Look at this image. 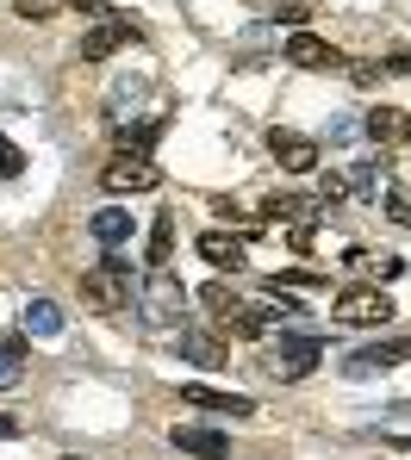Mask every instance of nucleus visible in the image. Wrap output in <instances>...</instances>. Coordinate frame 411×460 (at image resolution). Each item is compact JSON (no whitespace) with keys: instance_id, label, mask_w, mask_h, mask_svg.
<instances>
[{"instance_id":"29","label":"nucleus","mask_w":411,"mask_h":460,"mask_svg":"<svg viewBox=\"0 0 411 460\" xmlns=\"http://www.w3.org/2000/svg\"><path fill=\"white\" fill-rule=\"evenodd\" d=\"M293 287H325V274H306V268H293V274H287V293H293Z\"/></svg>"},{"instance_id":"11","label":"nucleus","mask_w":411,"mask_h":460,"mask_svg":"<svg viewBox=\"0 0 411 460\" xmlns=\"http://www.w3.org/2000/svg\"><path fill=\"white\" fill-rule=\"evenodd\" d=\"M362 131H368L374 150H399V144H411V112H399V106H374V112L362 119Z\"/></svg>"},{"instance_id":"1","label":"nucleus","mask_w":411,"mask_h":460,"mask_svg":"<svg viewBox=\"0 0 411 460\" xmlns=\"http://www.w3.org/2000/svg\"><path fill=\"white\" fill-rule=\"evenodd\" d=\"M138 317H144L150 330H181V317H187V287H181L174 268H150V274H144V287H138Z\"/></svg>"},{"instance_id":"7","label":"nucleus","mask_w":411,"mask_h":460,"mask_svg":"<svg viewBox=\"0 0 411 460\" xmlns=\"http://www.w3.org/2000/svg\"><path fill=\"white\" fill-rule=\"evenodd\" d=\"M281 63H293V69H343L349 57L325 44L318 31H287V44H281Z\"/></svg>"},{"instance_id":"5","label":"nucleus","mask_w":411,"mask_h":460,"mask_svg":"<svg viewBox=\"0 0 411 460\" xmlns=\"http://www.w3.org/2000/svg\"><path fill=\"white\" fill-rule=\"evenodd\" d=\"M125 44H138V25H131V19H119V13H106V19H94V25L82 31L76 57H82V63H106V57H119Z\"/></svg>"},{"instance_id":"8","label":"nucleus","mask_w":411,"mask_h":460,"mask_svg":"<svg viewBox=\"0 0 411 460\" xmlns=\"http://www.w3.org/2000/svg\"><path fill=\"white\" fill-rule=\"evenodd\" d=\"M268 150H274V162H281V168H293V174H312V168L325 162L318 137H306V131H287V125H274V131H268Z\"/></svg>"},{"instance_id":"10","label":"nucleus","mask_w":411,"mask_h":460,"mask_svg":"<svg viewBox=\"0 0 411 460\" xmlns=\"http://www.w3.org/2000/svg\"><path fill=\"white\" fill-rule=\"evenodd\" d=\"M181 398L193 404V411H212V417H255V398H244V392H219V385H181Z\"/></svg>"},{"instance_id":"24","label":"nucleus","mask_w":411,"mask_h":460,"mask_svg":"<svg viewBox=\"0 0 411 460\" xmlns=\"http://www.w3.org/2000/svg\"><path fill=\"white\" fill-rule=\"evenodd\" d=\"M343 193H349V181H343V174H325V181H318V206H336V199H343Z\"/></svg>"},{"instance_id":"14","label":"nucleus","mask_w":411,"mask_h":460,"mask_svg":"<svg viewBox=\"0 0 411 460\" xmlns=\"http://www.w3.org/2000/svg\"><path fill=\"white\" fill-rule=\"evenodd\" d=\"M168 442H174L181 455H200V460H231V442H225L219 429H206V423H174V429H168Z\"/></svg>"},{"instance_id":"32","label":"nucleus","mask_w":411,"mask_h":460,"mask_svg":"<svg viewBox=\"0 0 411 460\" xmlns=\"http://www.w3.org/2000/svg\"><path fill=\"white\" fill-rule=\"evenodd\" d=\"M399 448H406V455H411V442H399Z\"/></svg>"},{"instance_id":"31","label":"nucleus","mask_w":411,"mask_h":460,"mask_svg":"<svg viewBox=\"0 0 411 460\" xmlns=\"http://www.w3.org/2000/svg\"><path fill=\"white\" fill-rule=\"evenodd\" d=\"M13 429H19V423H13V417H0V436H13Z\"/></svg>"},{"instance_id":"19","label":"nucleus","mask_w":411,"mask_h":460,"mask_svg":"<svg viewBox=\"0 0 411 460\" xmlns=\"http://www.w3.org/2000/svg\"><path fill=\"white\" fill-rule=\"evenodd\" d=\"M25 336H63V311H57V299H31V305H25Z\"/></svg>"},{"instance_id":"6","label":"nucleus","mask_w":411,"mask_h":460,"mask_svg":"<svg viewBox=\"0 0 411 460\" xmlns=\"http://www.w3.org/2000/svg\"><path fill=\"white\" fill-rule=\"evenodd\" d=\"M393 299H387V287H343V293H336V317H343V323H362V330H368V323H393Z\"/></svg>"},{"instance_id":"15","label":"nucleus","mask_w":411,"mask_h":460,"mask_svg":"<svg viewBox=\"0 0 411 460\" xmlns=\"http://www.w3.org/2000/svg\"><path fill=\"white\" fill-rule=\"evenodd\" d=\"M262 212H268L262 225H312L325 206H318V199H299V193H268V199H262Z\"/></svg>"},{"instance_id":"28","label":"nucleus","mask_w":411,"mask_h":460,"mask_svg":"<svg viewBox=\"0 0 411 460\" xmlns=\"http://www.w3.org/2000/svg\"><path fill=\"white\" fill-rule=\"evenodd\" d=\"M374 168H380V162H355V174H349V187H362V193H374Z\"/></svg>"},{"instance_id":"17","label":"nucleus","mask_w":411,"mask_h":460,"mask_svg":"<svg viewBox=\"0 0 411 460\" xmlns=\"http://www.w3.org/2000/svg\"><path fill=\"white\" fill-rule=\"evenodd\" d=\"M144 261H150V268H168V261H174V212H156L150 243H144Z\"/></svg>"},{"instance_id":"18","label":"nucleus","mask_w":411,"mask_h":460,"mask_svg":"<svg viewBox=\"0 0 411 460\" xmlns=\"http://www.w3.org/2000/svg\"><path fill=\"white\" fill-rule=\"evenodd\" d=\"M94 236L106 243V249H119V243H131V212H119V206H106V212H94Z\"/></svg>"},{"instance_id":"25","label":"nucleus","mask_w":411,"mask_h":460,"mask_svg":"<svg viewBox=\"0 0 411 460\" xmlns=\"http://www.w3.org/2000/svg\"><path fill=\"white\" fill-rule=\"evenodd\" d=\"M200 299H206V305H212V317H219V311H225V305H237V293H231V287H225V280H212V287H206V293H200Z\"/></svg>"},{"instance_id":"21","label":"nucleus","mask_w":411,"mask_h":460,"mask_svg":"<svg viewBox=\"0 0 411 460\" xmlns=\"http://www.w3.org/2000/svg\"><path fill=\"white\" fill-rule=\"evenodd\" d=\"M25 380V342H0V392Z\"/></svg>"},{"instance_id":"30","label":"nucleus","mask_w":411,"mask_h":460,"mask_svg":"<svg viewBox=\"0 0 411 460\" xmlns=\"http://www.w3.org/2000/svg\"><path fill=\"white\" fill-rule=\"evenodd\" d=\"M69 13H94V19H106V0H69Z\"/></svg>"},{"instance_id":"2","label":"nucleus","mask_w":411,"mask_h":460,"mask_svg":"<svg viewBox=\"0 0 411 460\" xmlns=\"http://www.w3.org/2000/svg\"><path fill=\"white\" fill-rule=\"evenodd\" d=\"M82 299L100 311V317L131 311V261H125V255H106V261L82 268Z\"/></svg>"},{"instance_id":"23","label":"nucleus","mask_w":411,"mask_h":460,"mask_svg":"<svg viewBox=\"0 0 411 460\" xmlns=\"http://www.w3.org/2000/svg\"><path fill=\"white\" fill-rule=\"evenodd\" d=\"M19 174H25V155L13 137H0V181H19Z\"/></svg>"},{"instance_id":"16","label":"nucleus","mask_w":411,"mask_h":460,"mask_svg":"<svg viewBox=\"0 0 411 460\" xmlns=\"http://www.w3.org/2000/svg\"><path fill=\"white\" fill-rule=\"evenodd\" d=\"M174 355H187L193 367H231V355H225L212 336H193V330H181V336H174Z\"/></svg>"},{"instance_id":"27","label":"nucleus","mask_w":411,"mask_h":460,"mask_svg":"<svg viewBox=\"0 0 411 460\" xmlns=\"http://www.w3.org/2000/svg\"><path fill=\"white\" fill-rule=\"evenodd\" d=\"M387 218H393V225H411V193H393V199H387Z\"/></svg>"},{"instance_id":"26","label":"nucleus","mask_w":411,"mask_h":460,"mask_svg":"<svg viewBox=\"0 0 411 460\" xmlns=\"http://www.w3.org/2000/svg\"><path fill=\"white\" fill-rule=\"evenodd\" d=\"M368 268H374V280H399V274H406V261H399V255H380V261L368 255Z\"/></svg>"},{"instance_id":"20","label":"nucleus","mask_w":411,"mask_h":460,"mask_svg":"<svg viewBox=\"0 0 411 460\" xmlns=\"http://www.w3.org/2000/svg\"><path fill=\"white\" fill-rule=\"evenodd\" d=\"M163 131H168V119H144V125H125V131H119V150H144V155H150V144H156Z\"/></svg>"},{"instance_id":"9","label":"nucleus","mask_w":411,"mask_h":460,"mask_svg":"<svg viewBox=\"0 0 411 460\" xmlns=\"http://www.w3.org/2000/svg\"><path fill=\"white\" fill-rule=\"evenodd\" d=\"M411 361V336H393V342H368V349H355L349 361H343V374L349 380H368V374H387V367H399Z\"/></svg>"},{"instance_id":"22","label":"nucleus","mask_w":411,"mask_h":460,"mask_svg":"<svg viewBox=\"0 0 411 460\" xmlns=\"http://www.w3.org/2000/svg\"><path fill=\"white\" fill-rule=\"evenodd\" d=\"M13 13H19V19H31V25H44V19L69 13V0H13Z\"/></svg>"},{"instance_id":"33","label":"nucleus","mask_w":411,"mask_h":460,"mask_svg":"<svg viewBox=\"0 0 411 460\" xmlns=\"http://www.w3.org/2000/svg\"><path fill=\"white\" fill-rule=\"evenodd\" d=\"M57 460H76V455H57Z\"/></svg>"},{"instance_id":"3","label":"nucleus","mask_w":411,"mask_h":460,"mask_svg":"<svg viewBox=\"0 0 411 460\" xmlns=\"http://www.w3.org/2000/svg\"><path fill=\"white\" fill-rule=\"evenodd\" d=\"M318 361H325V342H318V336H281L274 349H262L255 367H262L274 385H293V380H306Z\"/></svg>"},{"instance_id":"4","label":"nucleus","mask_w":411,"mask_h":460,"mask_svg":"<svg viewBox=\"0 0 411 460\" xmlns=\"http://www.w3.org/2000/svg\"><path fill=\"white\" fill-rule=\"evenodd\" d=\"M100 187L106 193H156L163 187V168L144 150H112V162L100 168Z\"/></svg>"},{"instance_id":"13","label":"nucleus","mask_w":411,"mask_h":460,"mask_svg":"<svg viewBox=\"0 0 411 460\" xmlns=\"http://www.w3.org/2000/svg\"><path fill=\"white\" fill-rule=\"evenodd\" d=\"M193 249H200V261H212L219 274H237V268L249 261V243H244V236H231V230H206Z\"/></svg>"},{"instance_id":"12","label":"nucleus","mask_w":411,"mask_h":460,"mask_svg":"<svg viewBox=\"0 0 411 460\" xmlns=\"http://www.w3.org/2000/svg\"><path fill=\"white\" fill-rule=\"evenodd\" d=\"M268 323H274V311H268V299H237V305L219 311V330H231V336H244V342H262L268 336Z\"/></svg>"}]
</instances>
